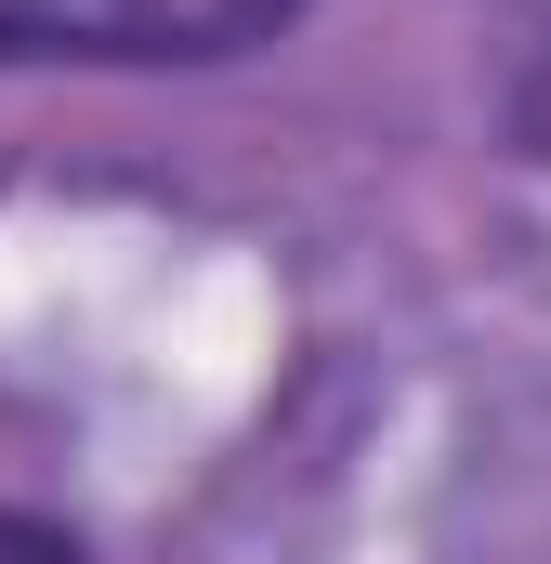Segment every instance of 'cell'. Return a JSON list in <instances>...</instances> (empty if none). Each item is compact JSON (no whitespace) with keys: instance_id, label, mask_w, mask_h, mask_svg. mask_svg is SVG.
I'll list each match as a JSON object with an SVG mask.
<instances>
[{"instance_id":"1","label":"cell","mask_w":551,"mask_h":564,"mask_svg":"<svg viewBox=\"0 0 551 564\" xmlns=\"http://www.w3.org/2000/svg\"><path fill=\"white\" fill-rule=\"evenodd\" d=\"M302 0H0V66H224Z\"/></svg>"},{"instance_id":"3","label":"cell","mask_w":551,"mask_h":564,"mask_svg":"<svg viewBox=\"0 0 551 564\" xmlns=\"http://www.w3.org/2000/svg\"><path fill=\"white\" fill-rule=\"evenodd\" d=\"M0 564H79L53 525H26V512H0Z\"/></svg>"},{"instance_id":"2","label":"cell","mask_w":551,"mask_h":564,"mask_svg":"<svg viewBox=\"0 0 551 564\" xmlns=\"http://www.w3.org/2000/svg\"><path fill=\"white\" fill-rule=\"evenodd\" d=\"M512 132L551 158V40H539V66H526V93H512Z\"/></svg>"}]
</instances>
